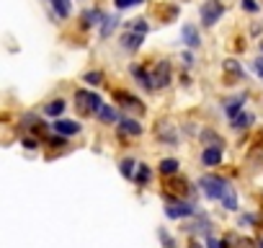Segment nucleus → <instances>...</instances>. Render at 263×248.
I'll use <instances>...</instances> for the list:
<instances>
[{
  "mask_svg": "<svg viewBox=\"0 0 263 248\" xmlns=\"http://www.w3.org/2000/svg\"><path fill=\"white\" fill-rule=\"evenodd\" d=\"M114 3H116V8L126 11V8H132V6H137V0H114Z\"/></svg>",
  "mask_w": 263,
  "mask_h": 248,
  "instance_id": "nucleus-33",
  "label": "nucleus"
},
{
  "mask_svg": "<svg viewBox=\"0 0 263 248\" xmlns=\"http://www.w3.org/2000/svg\"><path fill=\"white\" fill-rule=\"evenodd\" d=\"M96 116H98L103 124H116V121L121 119V116H119V111H116L114 106H108V103H103V106L98 109V114H96Z\"/></svg>",
  "mask_w": 263,
  "mask_h": 248,
  "instance_id": "nucleus-16",
  "label": "nucleus"
},
{
  "mask_svg": "<svg viewBox=\"0 0 263 248\" xmlns=\"http://www.w3.org/2000/svg\"><path fill=\"white\" fill-rule=\"evenodd\" d=\"M219 163H222V148H204L201 150V166L214 168Z\"/></svg>",
  "mask_w": 263,
  "mask_h": 248,
  "instance_id": "nucleus-15",
  "label": "nucleus"
},
{
  "mask_svg": "<svg viewBox=\"0 0 263 248\" xmlns=\"http://www.w3.org/2000/svg\"><path fill=\"white\" fill-rule=\"evenodd\" d=\"M114 98H116L126 111H132V114H145V103H142L137 96H132V93H126V91H116Z\"/></svg>",
  "mask_w": 263,
  "mask_h": 248,
  "instance_id": "nucleus-8",
  "label": "nucleus"
},
{
  "mask_svg": "<svg viewBox=\"0 0 263 248\" xmlns=\"http://www.w3.org/2000/svg\"><path fill=\"white\" fill-rule=\"evenodd\" d=\"M253 70L258 73V78H263V57H258V60L253 62Z\"/></svg>",
  "mask_w": 263,
  "mask_h": 248,
  "instance_id": "nucleus-36",
  "label": "nucleus"
},
{
  "mask_svg": "<svg viewBox=\"0 0 263 248\" xmlns=\"http://www.w3.org/2000/svg\"><path fill=\"white\" fill-rule=\"evenodd\" d=\"M260 52H263V42H260Z\"/></svg>",
  "mask_w": 263,
  "mask_h": 248,
  "instance_id": "nucleus-40",
  "label": "nucleus"
},
{
  "mask_svg": "<svg viewBox=\"0 0 263 248\" xmlns=\"http://www.w3.org/2000/svg\"><path fill=\"white\" fill-rule=\"evenodd\" d=\"M219 202H222V207H224V209H230V212H237V209H240V207H237V194H235V189H232V186H227V189H224V194H222V199H219Z\"/></svg>",
  "mask_w": 263,
  "mask_h": 248,
  "instance_id": "nucleus-17",
  "label": "nucleus"
},
{
  "mask_svg": "<svg viewBox=\"0 0 263 248\" xmlns=\"http://www.w3.org/2000/svg\"><path fill=\"white\" fill-rule=\"evenodd\" d=\"M181 65L189 70V67H194V55L191 52H183V57H181Z\"/></svg>",
  "mask_w": 263,
  "mask_h": 248,
  "instance_id": "nucleus-34",
  "label": "nucleus"
},
{
  "mask_svg": "<svg viewBox=\"0 0 263 248\" xmlns=\"http://www.w3.org/2000/svg\"><path fill=\"white\" fill-rule=\"evenodd\" d=\"M242 11H248V13H258L260 6L255 3V0H242Z\"/></svg>",
  "mask_w": 263,
  "mask_h": 248,
  "instance_id": "nucleus-31",
  "label": "nucleus"
},
{
  "mask_svg": "<svg viewBox=\"0 0 263 248\" xmlns=\"http://www.w3.org/2000/svg\"><path fill=\"white\" fill-rule=\"evenodd\" d=\"M52 130L57 132V135H65V137H72V135H78L83 127H80V124L78 121H72V119H54V124H52Z\"/></svg>",
  "mask_w": 263,
  "mask_h": 248,
  "instance_id": "nucleus-11",
  "label": "nucleus"
},
{
  "mask_svg": "<svg viewBox=\"0 0 263 248\" xmlns=\"http://www.w3.org/2000/svg\"><path fill=\"white\" fill-rule=\"evenodd\" d=\"M227 186H230V184H227L222 176H214V173H206V176L199 179V189H201V194H204L206 199H222V194H224Z\"/></svg>",
  "mask_w": 263,
  "mask_h": 248,
  "instance_id": "nucleus-1",
  "label": "nucleus"
},
{
  "mask_svg": "<svg viewBox=\"0 0 263 248\" xmlns=\"http://www.w3.org/2000/svg\"><path fill=\"white\" fill-rule=\"evenodd\" d=\"M24 148H26V150H34V148H39V143L31 140V137H26V140H24Z\"/></svg>",
  "mask_w": 263,
  "mask_h": 248,
  "instance_id": "nucleus-37",
  "label": "nucleus"
},
{
  "mask_svg": "<svg viewBox=\"0 0 263 248\" xmlns=\"http://www.w3.org/2000/svg\"><path fill=\"white\" fill-rule=\"evenodd\" d=\"M145 132V127L137 121V119H132V116H121L119 119V135H129V137H140Z\"/></svg>",
  "mask_w": 263,
  "mask_h": 248,
  "instance_id": "nucleus-9",
  "label": "nucleus"
},
{
  "mask_svg": "<svg viewBox=\"0 0 263 248\" xmlns=\"http://www.w3.org/2000/svg\"><path fill=\"white\" fill-rule=\"evenodd\" d=\"M142 44H145V34H140V31L126 29V31L119 37V47H121L124 52H137Z\"/></svg>",
  "mask_w": 263,
  "mask_h": 248,
  "instance_id": "nucleus-6",
  "label": "nucleus"
},
{
  "mask_svg": "<svg viewBox=\"0 0 263 248\" xmlns=\"http://www.w3.org/2000/svg\"><path fill=\"white\" fill-rule=\"evenodd\" d=\"M49 145H52V148H62V145H67V140H65V135H57V137L49 140Z\"/></svg>",
  "mask_w": 263,
  "mask_h": 248,
  "instance_id": "nucleus-35",
  "label": "nucleus"
},
{
  "mask_svg": "<svg viewBox=\"0 0 263 248\" xmlns=\"http://www.w3.org/2000/svg\"><path fill=\"white\" fill-rule=\"evenodd\" d=\"M116 26H119V19H116V16H106L103 24H101V39H108Z\"/></svg>",
  "mask_w": 263,
  "mask_h": 248,
  "instance_id": "nucleus-25",
  "label": "nucleus"
},
{
  "mask_svg": "<svg viewBox=\"0 0 263 248\" xmlns=\"http://www.w3.org/2000/svg\"><path fill=\"white\" fill-rule=\"evenodd\" d=\"M222 67H224V73H230L232 78L245 80V70L240 67V62H237V60H224V62H222Z\"/></svg>",
  "mask_w": 263,
  "mask_h": 248,
  "instance_id": "nucleus-23",
  "label": "nucleus"
},
{
  "mask_svg": "<svg viewBox=\"0 0 263 248\" xmlns=\"http://www.w3.org/2000/svg\"><path fill=\"white\" fill-rule=\"evenodd\" d=\"M155 135H158V140H160L163 145H168V148H176V145H178V132L173 130V124H171L168 119H165V121H163V119L158 121Z\"/></svg>",
  "mask_w": 263,
  "mask_h": 248,
  "instance_id": "nucleus-7",
  "label": "nucleus"
},
{
  "mask_svg": "<svg viewBox=\"0 0 263 248\" xmlns=\"http://www.w3.org/2000/svg\"><path fill=\"white\" fill-rule=\"evenodd\" d=\"M158 235H160V240H163V245H165V248H173V238L168 235V230H165V227H160V230H158Z\"/></svg>",
  "mask_w": 263,
  "mask_h": 248,
  "instance_id": "nucleus-30",
  "label": "nucleus"
},
{
  "mask_svg": "<svg viewBox=\"0 0 263 248\" xmlns=\"http://www.w3.org/2000/svg\"><path fill=\"white\" fill-rule=\"evenodd\" d=\"M232 121V130H237V132H242V130H248L250 124H253V114H248V111H240L235 119H230Z\"/></svg>",
  "mask_w": 263,
  "mask_h": 248,
  "instance_id": "nucleus-19",
  "label": "nucleus"
},
{
  "mask_svg": "<svg viewBox=\"0 0 263 248\" xmlns=\"http://www.w3.org/2000/svg\"><path fill=\"white\" fill-rule=\"evenodd\" d=\"M189 248H206V245H201L199 240H191V243H189Z\"/></svg>",
  "mask_w": 263,
  "mask_h": 248,
  "instance_id": "nucleus-38",
  "label": "nucleus"
},
{
  "mask_svg": "<svg viewBox=\"0 0 263 248\" xmlns=\"http://www.w3.org/2000/svg\"><path fill=\"white\" fill-rule=\"evenodd\" d=\"M129 73H132V78H135V80H137L145 91H155V88H153V75H150L142 65H137V62H135V65L129 67Z\"/></svg>",
  "mask_w": 263,
  "mask_h": 248,
  "instance_id": "nucleus-13",
  "label": "nucleus"
},
{
  "mask_svg": "<svg viewBox=\"0 0 263 248\" xmlns=\"http://www.w3.org/2000/svg\"><path fill=\"white\" fill-rule=\"evenodd\" d=\"M237 222H240V225L245 227V225H255V222H258V217L248 212V215H240V220H237Z\"/></svg>",
  "mask_w": 263,
  "mask_h": 248,
  "instance_id": "nucleus-32",
  "label": "nucleus"
},
{
  "mask_svg": "<svg viewBox=\"0 0 263 248\" xmlns=\"http://www.w3.org/2000/svg\"><path fill=\"white\" fill-rule=\"evenodd\" d=\"M178 161L176 158H163L160 163H158V171L163 173V176H173V173H178Z\"/></svg>",
  "mask_w": 263,
  "mask_h": 248,
  "instance_id": "nucleus-24",
  "label": "nucleus"
},
{
  "mask_svg": "<svg viewBox=\"0 0 263 248\" xmlns=\"http://www.w3.org/2000/svg\"><path fill=\"white\" fill-rule=\"evenodd\" d=\"M204 245H206V248H230V238H214L212 233H206Z\"/></svg>",
  "mask_w": 263,
  "mask_h": 248,
  "instance_id": "nucleus-27",
  "label": "nucleus"
},
{
  "mask_svg": "<svg viewBox=\"0 0 263 248\" xmlns=\"http://www.w3.org/2000/svg\"><path fill=\"white\" fill-rule=\"evenodd\" d=\"M150 179H153L150 166L147 163H137V171H135V179H132V181H137L140 186H145V184H150Z\"/></svg>",
  "mask_w": 263,
  "mask_h": 248,
  "instance_id": "nucleus-20",
  "label": "nucleus"
},
{
  "mask_svg": "<svg viewBox=\"0 0 263 248\" xmlns=\"http://www.w3.org/2000/svg\"><path fill=\"white\" fill-rule=\"evenodd\" d=\"M199 13H201V24L206 29H212L224 16V3H222V0H204V6H201Z\"/></svg>",
  "mask_w": 263,
  "mask_h": 248,
  "instance_id": "nucleus-3",
  "label": "nucleus"
},
{
  "mask_svg": "<svg viewBox=\"0 0 263 248\" xmlns=\"http://www.w3.org/2000/svg\"><path fill=\"white\" fill-rule=\"evenodd\" d=\"M137 3H145V0H137Z\"/></svg>",
  "mask_w": 263,
  "mask_h": 248,
  "instance_id": "nucleus-41",
  "label": "nucleus"
},
{
  "mask_svg": "<svg viewBox=\"0 0 263 248\" xmlns=\"http://www.w3.org/2000/svg\"><path fill=\"white\" fill-rule=\"evenodd\" d=\"M75 106H78L83 114H98V109L103 106V101H101V96H98V93L78 91V93H75Z\"/></svg>",
  "mask_w": 263,
  "mask_h": 248,
  "instance_id": "nucleus-4",
  "label": "nucleus"
},
{
  "mask_svg": "<svg viewBox=\"0 0 263 248\" xmlns=\"http://www.w3.org/2000/svg\"><path fill=\"white\" fill-rule=\"evenodd\" d=\"M165 202H168V207H165V215H168L171 220H186V217H194V215H199V212H196V207H194V202L173 199L171 194H165Z\"/></svg>",
  "mask_w": 263,
  "mask_h": 248,
  "instance_id": "nucleus-2",
  "label": "nucleus"
},
{
  "mask_svg": "<svg viewBox=\"0 0 263 248\" xmlns=\"http://www.w3.org/2000/svg\"><path fill=\"white\" fill-rule=\"evenodd\" d=\"M65 109H67V103H65L62 98H54V101H49V103L44 106V114L57 119V116H62V114H65Z\"/></svg>",
  "mask_w": 263,
  "mask_h": 248,
  "instance_id": "nucleus-22",
  "label": "nucleus"
},
{
  "mask_svg": "<svg viewBox=\"0 0 263 248\" xmlns=\"http://www.w3.org/2000/svg\"><path fill=\"white\" fill-rule=\"evenodd\" d=\"M83 80H85L88 85H101V83H103V73L90 70V73H85V75H83Z\"/></svg>",
  "mask_w": 263,
  "mask_h": 248,
  "instance_id": "nucleus-29",
  "label": "nucleus"
},
{
  "mask_svg": "<svg viewBox=\"0 0 263 248\" xmlns=\"http://www.w3.org/2000/svg\"><path fill=\"white\" fill-rule=\"evenodd\" d=\"M245 101H248V91H242V93L227 98L224 106H222V109H224V116H227V119H235V116L242 111V103H245Z\"/></svg>",
  "mask_w": 263,
  "mask_h": 248,
  "instance_id": "nucleus-10",
  "label": "nucleus"
},
{
  "mask_svg": "<svg viewBox=\"0 0 263 248\" xmlns=\"http://www.w3.org/2000/svg\"><path fill=\"white\" fill-rule=\"evenodd\" d=\"M49 3H52L57 19H70V13H72V3H70V0H49Z\"/></svg>",
  "mask_w": 263,
  "mask_h": 248,
  "instance_id": "nucleus-18",
  "label": "nucleus"
},
{
  "mask_svg": "<svg viewBox=\"0 0 263 248\" xmlns=\"http://www.w3.org/2000/svg\"><path fill=\"white\" fill-rule=\"evenodd\" d=\"M199 140H201V145H204V148H224L222 135H219V132H214V130H209V127H204V130L199 132Z\"/></svg>",
  "mask_w": 263,
  "mask_h": 248,
  "instance_id": "nucleus-14",
  "label": "nucleus"
},
{
  "mask_svg": "<svg viewBox=\"0 0 263 248\" xmlns=\"http://www.w3.org/2000/svg\"><path fill=\"white\" fill-rule=\"evenodd\" d=\"M103 19H106V13H103V11L90 8V11H85V13H83V26H96V24H103Z\"/></svg>",
  "mask_w": 263,
  "mask_h": 248,
  "instance_id": "nucleus-21",
  "label": "nucleus"
},
{
  "mask_svg": "<svg viewBox=\"0 0 263 248\" xmlns=\"http://www.w3.org/2000/svg\"><path fill=\"white\" fill-rule=\"evenodd\" d=\"M135 168H137V163L132 161V158H121L119 161V171H121L124 179H135Z\"/></svg>",
  "mask_w": 263,
  "mask_h": 248,
  "instance_id": "nucleus-26",
  "label": "nucleus"
},
{
  "mask_svg": "<svg viewBox=\"0 0 263 248\" xmlns=\"http://www.w3.org/2000/svg\"><path fill=\"white\" fill-rule=\"evenodd\" d=\"M258 248H263V238H258Z\"/></svg>",
  "mask_w": 263,
  "mask_h": 248,
  "instance_id": "nucleus-39",
  "label": "nucleus"
},
{
  "mask_svg": "<svg viewBox=\"0 0 263 248\" xmlns=\"http://www.w3.org/2000/svg\"><path fill=\"white\" fill-rule=\"evenodd\" d=\"M150 75H153V88H155V91H160V88H168V85H171V80H173L171 62H168V60H160Z\"/></svg>",
  "mask_w": 263,
  "mask_h": 248,
  "instance_id": "nucleus-5",
  "label": "nucleus"
},
{
  "mask_svg": "<svg viewBox=\"0 0 263 248\" xmlns=\"http://www.w3.org/2000/svg\"><path fill=\"white\" fill-rule=\"evenodd\" d=\"M126 29L140 31V34H147V31H150V26H147V21H145V19H132V21L126 24Z\"/></svg>",
  "mask_w": 263,
  "mask_h": 248,
  "instance_id": "nucleus-28",
  "label": "nucleus"
},
{
  "mask_svg": "<svg viewBox=\"0 0 263 248\" xmlns=\"http://www.w3.org/2000/svg\"><path fill=\"white\" fill-rule=\"evenodd\" d=\"M181 42H183L189 49H199V47H201L199 29H196L194 24H183V29H181Z\"/></svg>",
  "mask_w": 263,
  "mask_h": 248,
  "instance_id": "nucleus-12",
  "label": "nucleus"
}]
</instances>
